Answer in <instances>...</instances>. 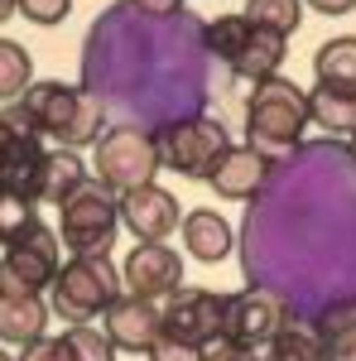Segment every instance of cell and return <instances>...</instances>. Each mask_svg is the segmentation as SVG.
<instances>
[{
    "mask_svg": "<svg viewBox=\"0 0 356 361\" xmlns=\"http://www.w3.org/2000/svg\"><path fill=\"white\" fill-rule=\"evenodd\" d=\"M68 10H73V0H5V5H0V20L25 15L34 25H63Z\"/></svg>",
    "mask_w": 356,
    "mask_h": 361,
    "instance_id": "26",
    "label": "cell"
},
{
    "mask_svg": "<svg viewBox=\"0 0 356 361\" xmlns=\"http://www.w3.org/2000/svg\"><path fill=\"white\" fill-rule=\"evenodd\" d=\"M313 78L337 92H356V34H337L313 54Z\"/></svg>",
    "mask_w": 356,
    "mask_h": 361,
    "instance_id": "17",
    "label": "cell"
},
{
    "mask_svg": "<svg viewBox=\"0 0 356 361\" xmlns=\"http://www.w3.org/2000/svg\"><path fill=\"white\" fill-rule=\"evenodd\" d=\"M318 337H323V361H356V308L328 313L318 323Z\"/></svg>",
    "mask_w": 356,
    "mask_h": 361,
    "instance_id": "23",
    "label": "cell"
},
{
    "mask_svg": "<svg viewBox=\"0 0 356 361\" xmlns=\"http://www.w3.org/2000/svg\"><path fill=\"white\" fill-rule=\"evenodd\" d=\"M5 121L25 126L34 135H54L63 149H82V145H102L106 106L97 92H82V87L34 82L15 106H5Z\"/></svg>",
    "mask_w": 356,
    "mask_h": 361,
    "instance_id": "1",
    "label": "cell"
},
{
    "mask_svg": "<svg viewBox=\"0 0 356 361\" xmlns=\"http://www.w3.org/2000/svg\"><path fill=\"white\" fill-rule=\"evenodd\" d=\"M308 121H313L308 92L299 82H289V78H270V82L255 87V97L246 102V145L260 149L274 164L279 154H289L303 140Z\"/></svg>",
    "mask_w": 356,
    "mask_h": 361,
    "instance_id": "2",
    "label": "cell"
},
{
    "mask_svg": "<svg viewBox=\"0 0 356 361\" xmlns=\"http://www.w3.org/2000/svg\"><path fill=\"white\" fill-rule=\"evenodd\" d=\"M121 217L135 231V241H164L173 226H183L178 222V197L168 193V188H159V183L121 197Z\"/></svg>",
    "mask_w": 356,
    "mask_h": 361,
    "instance_id": "13",
    "label": "cell"
},
{
    "mask_svg": "<svg viewBox=\"0 0 356 361\" xmlns=\"http://www.w3.org/2000/svg\"><path fill=\"white\" fill-rule=\"evenodd\" d=\"M159 169H164L159 140L149 135V130H140V126H116L97 145V169L92 173L125 197V193H135V188H149Z\"/></svg>",
    "mask_w": 356,
    "mask_h": 361,
    "instance_id": "6",
    "label": "cell"
},
{
    "mask_svg": "<svg viewBox=\"0 0 356 361\" xmlns=\"http://www.w3.org/2000/svg\"><path fill=\"white\" fill-rule=\"evenodd\" d=\"M265 178H270V159L260 154V149H250V145H231L226 154H221L217 173L207 178L217 197H231V202H241V197H255L265 188Z\"/></svg>",
    "mask_w": 356,
    "mask_h": 361,
    "instance_id": "14",
    "label": "cell"
},
{
    "mask_svg": "<svg viewBox=\"0 0 356 361\" xmlns=\"http://www.w3.org/2000/svg\"><path fill=\"white\" fill-rule=\"evenodd\" d=\"M250 34H255V20L241 10V15H217L212 25H202V44H207V54L217 58V63L236 68V58L246 54Z\"/></svg>",
    "mask_w": 356,
    "mask_h": 361,
    "instance_id": "18",
    "label": "cell"
},
{
    "mask_svg": "<svg viewBox=\"0 0 356 361\" xmlns=\"http://www.w3.org/2000/svg\"><path fill=\"white\" fill-rule=\"evenodd\" d=\"M121 289H125V275L111 265V255H68L49 289V304L63 323H92V318H106Z\"/></svg>",
    "mask_w": 356,
    "mask_h": 361,
    "instance_id": "3",
    "label": "cell"
},
{
    "mask_svg": "<svg viewBox=\"0 0 356 361\" xmlns=\"http://www.w3.org/2000/svg\"><path fill=\"white\" fill-rule=\"evenodd\" d=\"M49 308L44 294H29V289H0V337L10 347H29L39 342L49 328Z\"/></svg>",
    "mask_w": 356,
    "mask_h": 361,
    "instance_id": "15",
    "label": "cell"
},
{
    "mask_svg": "<svg viewBox=\"0 0 356 361\" xmlns=\"http://www.w3.org/2000/svg\"><path fill=\"white\" fill-rule=\"evenodd\" d=\"M265 361H323V337H318V328L289 323V328L265 347Z\"/></svg>",
    "mask_w": 356,
    "mask_h": 361,
    "instance_id": "22",
    "label": "cell"
},
{
    "mask_svg": "<svg viewBox=\"0 0 356 361\" xmlns=\"http://www.w3.org/2000/svg\"><path fill=\"white\" fill-rule=\"evenodd\" d=\"M149 361H202V347H192V342H178V337H159L154 347H149Z\"/></svg>",
    "mask_w": 356,
    "mask_h": 361,
    "instance_id": "28",
    "label": "cell"
},
{
    "mask_svg": "<svg viewBox=\"0 0 356 361\" xmlns=\"http://www.w3.org/2000/svg\"><path fill=\"white\" fill-rule=\"evenodd\" d=\"M183 246H188L192 260L217 265V260H226V255H231V226H226V217H221V212L197 207V212H188V217H183Z\"/></svg>",
    "mask_w": 356,
    "mask_h": 361,
    "instance_id": "16",
    "label": "cell"
},
{
    "mask_svg": "<svg viewBox=\"0 0 356 361\" xmlns=\"http://www.w3.org/2000/svg\"><path fill=\"white\" fill-rule=\"evenodd\" d=\"M246 15L255 20V25L274 29V34H299L303 25V0H246Z\"/></svg>",
    "mask_w": 356,
    "mask_h": 361,
    "instance_id": "24",
    "label": "cell"
},
{
    "mask_svg": "<svg viewBox=\"0 0 356 361\" xmlns=\"http://www.w3.org/2000/svg\"><path fill=\"white\" fill-rule=\"evenodd\" d=\"M44 178H49V149L39 145L34 130L5 121V173H0V183H5L10 207H25V212L39 207L44 202Z\"/></svg>",
    "mask_w": 356,
    "mask_h": 361,
    "instance_id": "8",
    "label": "cell"
},
{
    "mask_svg": "<svg viewBox=\"0 0 356 361\" xmlns=\"http://www.w3.org/2000/svg\"><path fill=\"white\" fill-rule=\"evenodd\" d=\"M303 5H313L318 15H352L356 0H303Z\"/></svg>",
    "mask_w": 356,
    "mask_h": 361,
    "instance_id": "30",
    "label": "cell"
},
{
    "mask_svg": "<svg viewBox=\"0 0 356 361\" xmlns=\"http://www.w3.org/2000/svg\"><path fill=\"white\" fill-rule=\"evenodd\" d=\"M15 361H73V347H68V337H39Z\"/></svg>",
    "mask_w": 356,
    "mask_h": 361,
    "instance_id": "27",
    "label": "cell"
},
{
    "mask_svg": "<svg viewBox=\"0 0 356 361\" xmlns=\"http://www.w3.org/2000/svg\"><path fill=\"white\" fill-rule=\"evenodd\" d=\"M159 159L164 169L173 173H183V178H212L221 164V154L231 149V135H226V126L212 121V116H188V121H168L164 130H159Z\"/></svg>",
    "mask_w": 356,
    "mask_h": 361,
    "instance_id": "7",
    "label": "cell"
},
{
    "mask_svg": "<svg viewBox=\"0 0 356 361\" xmlns=\"http://www.w3.org/2000/svg\"><path fill=\"white\" fill-rule=\"evenodd\" d=\"M121 222H125L121 193L111 183H102L97 173L73 197H63V207H58V236H63L68 255H111Z\"/></svg>",
    "mask_w": 356,
    "mask_h": 361,
    "instance_id": "4",
    "label": "cell"
},
{
    "mask_svg": "<svg viewBox=\"0 0 356 361\" xmlns=\"http://www.w3.org/2000/svg\"><path fill=\"white\" fill-rule=\"evenodd\" d=\"M121 275H125V294H140V299H173L178 289H183V255L164 241H140L130 255H125V265H121Z\"/></svg>",
    "mask_w": 356,
    "mask_h": 361,
    "instance_id": "11",
    "label": "cell"
},
{
    "mask_svg": "<svg viewBox=\"0 0 356 361\" xmlns=\"http://www.w3.org/2000/svg\"><path fill=\"white\" fill-rule=\"evenodd\" d=\"M284 328H289V313H284V299L279 294H270V289L231 294V304H226V337L231 342L265 352Z\"/></svg>",
    "mask_w": 356,
    "mask_h": 361,
    "instance_id": "10",
    "label": "cell"
},
{
    "mask_svg": "<svg viewBox=\"0 0 356 361\" xmlns=\"http://www.w3.org/2000/svg\"><path fill=\"white\" fill-rule=\"evenodd\" d=\"M63 337L73 347V361H116V352H121L106 337V328H92V323H73Z\"/></svg>",
    "mask_w": 356,
    "mask_h": 361,
    "instance_id": "25",
    "label": "cell"
},
{
    "mask_svg": "<svg viewBox=\"0 0 356 361\" xmlns=\"http://www.w3.org/2000/svg\"><path fill=\"white\" fill-rule=\"evenodd\" d=\"M102 328H106V337L121 352H145L149 357V347L164 337V308L154 304V299H140V294H121L106 308Z\"/></svg>",
    "mask_w": 356,
    "mask_h": 361,
    "instance_id": "12",
    "label": "cell"
},
{
    "mask_svg": "<svg viewBox=\"0 0 356 361\" xmlns=\"http://www.w3.org/2000/svg\"><path fill=\"white\" fill-rule=\"evenodd\" d=\"M29 78H34V68H29V49H25V44H15V39H5V44H0V97H5V106H15L29 87H34Z\"/></svg>",
    "mask_w": 356,
    "mask_h": 361,
    "instance_id": "21",
    "label": "cell"
},
{
    "mask_svg": "<svg viewBox=\"0 0 356 361\" xmlns=\"http://www.w3.org/2000/svg\"><path fill=\"white\" fill-rule=\"evenodd\" d=\"M308 111L323 130H347L356 135V92H337V87H313L308 92Z\"/></svg>",
    "mask_w": 356,
    "mask_h": 361,
    "instance_id": "19",
    "label": "cell"
},
{
    "mask_svg": "<svg viewBox=\"0 0 356 361\" xmlns=\"http://www.w3.org/2000/svg\"><path fill=\"white\" fill-rule=\"evenodd\" d=\"M226 304L231 294H212V289H178L164 304V333L192 347H207L226 337Z\"/></svg>",
    "mask_w": 356,
    "mask_h": 361,
    "instance_id": "9",
    "label": "cell"
},
{
    "mask_svg": "<svg viewBox=\"0 0 356 361\" xmlns=\"http://www.w3.org/2000/svg\"><path fill=\"white\" fill-rule=\"evenodd\" d=\"M140 15H149V20H168V15H183V0H130Z\"/></svg>",
    "mask_w": 356,
    "mask_h": 361,
    "instance_id": "29",
    "label": "cell"
},
{
    "mask_svg": "<svg viewBox=\"0 0 356 361\" xmlns=\"http://www.w3.org/2000/svg\"><path fill=\"white\" fill-rule=\"evenodd\" d=\"M87 178H92V173L82 169V159H78L73 149H54V154H49V178H44V202L63 207V197H73Z\"/></svg>",
    "mask_w": 356,
    "mask_h": 361,
    "instance_id": "20",
    "label": "cell"
},
{
    "mask_svg": "<svg viewBox=\"0 0 356 361\" xmlns=\"http://www.w3.org/2000/svg\"><path fill=\"white\" fill-rule=\"evenodd\" d=\"M352 159H356V135H352Z\"/></svg>",
    "mask_w": 356,
    "mask_h": 361,
    "instance_id": "31",
    "label": "cell"
},
{
    "mask_svg": "<svg viewBox=\"0 0 356 361\" xmlns=\"http://www.w3.org/2000/svg\"><path fill=\"white\" fill-rule=\"evenodd\" d=\"M58 236L54 226H44L34 212L15 217L5 226V265H0V289H29V294H44L54 289L58 270H63V255H58Z\"/></svg>",
    "mask_w": 356,
    "mask_h": 361,
    "instance_id": "5",
    "label": "cell"
}]
</instances>
